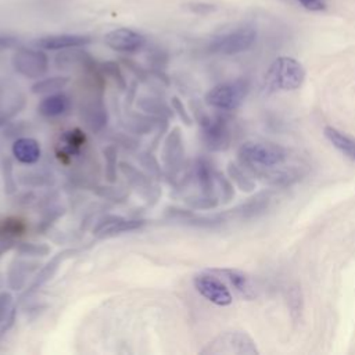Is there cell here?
Instances as JSON below:
<instances>
[{
    "instance_id": "obj_24",
    "label": "cell",
    "mask_w": 355,
    "mask_h": 355,
    "mask_svg": "<svg viewBox=\"0 0 355 355\" xmlns=\"http://www.w3.org/2000/svg\"><path fill=\"white\" fill-rule=\"evenodd\" d=\"M18 251L21 254H28V255H46L50 248L44 244H32V243H25V244H21L18 247Z\"/></svg>"
},
{
    "instance_id": "obj_27",
    "label": "cell",
    "mask_w": 355,
    "mask_h": 355,
    "mask_svg": "<svg viewBox=\"0 0 355 355\" xmlns=\"http://www.w3.org/2000/svg\"><path fill=\"white\" fill-rule=\"evenodd\" d=\"M173 110L176 111V114L180 116V119L186 123V125H190L191 123V118L189 116V112L186 111V108L183 107L182 101L178 98V97H172V101H171Z\"/></svg>"
},
{
    "instance_id": "obj_19",
    "label": "cell",
    "mask_w": 355,
    "mask_h": 355,
    "mask_svg": "<svg viewBox=\"0 0 355 355\" xmlns=\"http://www.w3.org/2000/svg\"><path fill=\"white\" fill-rule=\"evenodd\" d=\"M90 60L89 54L79 47H71L65 50H60L55 55V65L58 68H73L79 65H85Z\"/></svg>"
},
{
    "instance_id": "obj_16",
    "label": "cell",
    "mask_w": 355,
    "mask_h": 355,
    "mask_svg": "<svg viewBox=\"0 0 355 355\" xmlns=\"http://www.w3.org/2000/svg\"><path fill=\"white\" fill-rule=\"evenodd\" d=\"M324 136L327 140L347 158L355 161V137L338 130L337 128L333 126H326L324 128Z\"/></svg>"
},
{
    "instance_id": "obj_18",
    "label": "cell",
    "mask_w": 355,
    "mask_h": 355,
    "mask_svg": "<svg viewBox=\"0 0 355 355\" xmlns=\"http://www.w3.org/2000/svg\"><path fill=\"white\" fill-rule=\"evenodd\" d=\"M75 252H76L75 250H71V248H69V250H64V251L58 252L57 255H54V257L51 258V261L47 262L46 266H43V269L37 273L35 282H33L32 286H31V290H35L37 286H42V284H44L46 282H49V280L54 276V273L57 272L58 266H60L67 258L72 257Z\"/></svg>"
},
{
    "instance_id": "obj_6",
    "label": "cell",
    "mask_w": 355,
    "mask_h": 355,
    "mask_svg": "<svg viewBox=\"0 0 355 355\" xmlns=\"http://www.w3.org/2000/svg\"><path fill=\"white\" fill-rule=\"evenodd\" d=\"M202 140L205 146L212 151L226 150L233 139L230 122L222 115H205L200 118Z\"/></svg>"
},
{
    "instance_id": "obj_26",
    "label": "cell",
    "mask_w": 355,
    "mask_h": 355,
    "mask_svg": "<svg viewBox=\"0 0 355 355\" xmlns=\"http://www.w3.org/2000/svg\"><path fill=\"white\" fill-rule=\"evenodd\" d=\"M11 304H12V295L8 291L0 293V323L7 319Z\"/></svg>"
},
{
    "instance_id": "obj_5",
    "label": "cell",
    "mask_w": 355,
    "mask_h": 355,
    "mask_svg": "<svg viewBox=\"0 0 355 355\" xmlns=\"http://www.w3.org/2000/svg\"><path fill=\"white\" fill-rule=\"evenodd\" d=\"M248 94V83L244 80L225 82L214 86L205 94V103L220 111L239 108Z\"/></svg>"
},
{
    "instance_id": "obj_15",
    "label": "cell",
    "mask_w": 355,
    "mask_h": 355,
    "mask_svg": "<svg viewBox=\"0 0 355 355\" xmlns=\"http://www.w3.org/2000/svg\"><path fill=\"white\" fill-rule=\"evenodd\" d=\"M71 108V100L64 93H53L44 97L37 105V111L47 118L64 115Z\"/></svg>"
},
{
    "instance_id": "obj_22",
    "label": "cell",
    "mask_w": 355,
    "mask_h": 355,
    "mask_svg": "<svg viewBox=\"0 0 355 355\" xmlns=\"http://www.w3.org/2000/svg\"><path fill=\"white\" fill-rule=\"evenodd\" d=\"M85 119H86V125L92 129V130H100L105 123H107V112L105 108L103 107L101 103L97 104H92L89 107L85 108Z\"/></svg>"
},
{
    "instance_id": "obj_1",
    "label": "cell",
    "mask_w": 355,
    "mask_h": 355,
    "mask_svg": "<svg viewBox=\"0 0 355 355\" xmlns=\"http://www.w3.org/2000/svg\"><path fill=\"white\" fill-rule=\"evenodd\" d=\"M239 162L254 178L273 187L293 186L309 171L302 157L282 144L266 140H251L241 144Z\"/></svg>"
},
{
    "instance_id": "obj_7",
    "label": "cell",
    "mask_w": 355,
    "mask_h": 355,
    "mask_svg": "<svg viewBox=\"0 0 355 355\" xmlns=\"http://www.w3.org/2000/svg\"><path fill=\"white\" fill-rule=\"evenodd\" d=\"M11 64L14 69L29 79L42 78L49 69V58L42 50L19 47L14 51Z\"/></svg>"
},
{
    "instance_id": "obj_10",
    "label": "cell",
    "mask_w": 355,
    "mask_h": 355,
    "mask_svg": "<svg viewBox=\"0 0 355 355\" xmlns=\"http://www.w3.org/2000/svg\"><path fill=\"white\" fill-rule=\"evenodd\" d=\"M209 272L223 277L237 291V294L245 300H255L259 295V287L257 282L252 279V276H250L243 270L222 268V269H211Z\"/></svg>"
},
{
    "instance_id": "obj_13",
    "label": "cell",
    "mask_w": 355,
    "mask_h": 355,
    "mask_svg": "<svg viewBox=\"0 0 355 355\" xmlns=\"http://www.w3.org/2000/svg\"><path fill=\"white\" fill-rule=\"evenodd\" d=\"M144 223H146L144 220H137V219L130 220L121 216H108L96 226L94 234L98 237H110L123 232H132V230L140 229Z\"/></svg>"
},
{
    "instance_id": "obj_17",
    "label": "cell",
    "mask_w": 355,
    "mask_h": 355,
    "mask_svg": "<svg viewBox=\"0 0 355 355\" xmlns=\"http://www.w3.org/2000/svg\"><path fill=\"white\" fill-rule=\"evenodd\" d=\"M165 153H164V158L168 164L169 168H179L182 158H183V146H182V137L179 133V129L175 128L171 135L166 139L165 143Z\"/></svg>"
},
{
    "instance_id": "obj_20",
    "label": "cell",
    "mask_w": 355,
    "mask_h": 355,
    "mask_svg": "<svg viewBox=\"0 0 355 355\" xmlns=\"http://www.w3.org/2000/svg\"><path fill=\"white\" fill-rule=\"evenodd\" d=\"M69 82L68 76H51L37 80L32 85V93L33 94H53L58 90L64 89Z\"/></svg>"
},
{
    "instance_id": "obj_8",
    "label": "cell",
    "mask_w": 355,
    "mask_h": 355,
    "mask_svg": "<svg viewBox=\"0 0 355 355\" xmlns=\"http://www.w3.org/2000/svg\"><path fill=\"white\" fill-rule=\"evenodd\" d=\"M193 283L196 290L215 305L226 306L233 301L229 287L218 276L211 273H200L194 277Z\"/></svg>"
},
{
    "instance_id": "obj_4",
    "label": "cell",
    "mask_w": 355,
    "mask_h": 355,
    "mask_svg": "<svg viewBox=\"0 0 355 355\" xmlns=\"http://www.w3.org/2000/svg\"><path fill=\"white\" fill-rule=\"evenodd\" d=\"M257 39V32L251 26H240L229 32L214 36L208 43V51L212 54L233 55L248 50Z\"/></svg>"
},
{
    "instance_id": "obj_11",
    "label": "cell",
    "mask_w": 355,
    "mask_h": 355,
    "mask_svg": "<svg viewBox=\"0 0 355 355\" xmlns=\"http://www.w3.org/2000/svg\"><path fill=\"white\" fill-rule=\"evenodd\" d=\"M92 43V37L86 35H72V33H62V35H47L39 37L35 44L43 50H65L71 47H82Z\"/></svg>"
},
{
    "instance_id": "obj_9",
    "label": "cell",
    "mask_w": 355,
    "mask_h": 355,
    "mask_svg": "<svg viewBox=\"0 0 355 355\" xmlns=\"http://www.w3.org/2000/svg\"><path fill=\"white\" fill-rule=\"evenodd\" d=\"M104 43L114 51L136 53L144 47L146 37L130 28H118L105 33Z\"/></svg>"
},
{
    "instance_id": "obj_30",
    "label": "cell",
    "mask_w": 355,
    "mask_h": 355,
    "mask_svg": "<svg viewBox=\"0 0 355 355\" xmlns=\"http://www.w3.org/2000/svg\"><path fill=\"white\" fill-rule=\"evenodd\" d=\"M17 39L12 36H7V35H1L0 33V50L3 49H10L12 46H15Z\"/></svg>"
},
{
    "instance_id": "obj_21",
    "label": "cell",
    "mask_w": 355,
    "mask_h": 355,
    "mask_svg": "<svg viewBox=\"0 0 355 355\" xmlns=\"http://www.w3.org/2000/svg\"><path fill=\"white\" fill-rule=\"evenodd\" d=\"M227 172H229L230 179L239 186L240 190L251 191L254 189V186H255V182L252 180L254 176L240 162L239 164L230 162L229 168H227Z\"/></svg>"
},
{
    "instance_id": "obj_3",
    "label": "cell",
    "mask_w": 355,
    "mask_h": 355,
    "mask_svg": "<svg viewBox=\"0 0 355 355\" xmlns=\"http://www.w3.org/2000/svg\"><path fill=\"white\" fill-rule=\"evenodd\" d=\"M200 354L215 355V354H230V355H257L258 349L255 341L240 330L223 331L211 340Z\"/></svg>"
},
{
    "instance_id": "obj_12",
    "label": "cell",
    "mask_w": 355,
    "mask_h": 355,
    "mask_svg": "<svg viewBox=\"0 0 355 355\" xmlns=\"http://www.w3.org/2000/svg\"><path fill=\"white\" fill-rule=\"evenodd\" d=\"M273 200H275L273 191H270V190L261 191V193L255 194L254 197H251L244 204L232 209L230 214L233 216H237L241 219H250V218H254V216H258V215H262L263 212H266L270 208Z\"/></svg>"
},
{
    "instance_id": "obj_25",
    "label": "cell",
    "mask_w": 355,
    "mask_h": 355,
    "mask_svg": "<svg viewBox=\"0 0 355 355\" xmlns=\"http://www.w3.org/2000/svg\"><path fill=\"white\" fill-rule=\"evenodd\" d=\"M288 306L293 313H300L301 306H302V297H301V290L298 287L290 288L288 293Z\"/></svg>"
},
{
    "instance_id": "obj_29",
    "label": "cell",
    "mask_w": 355,
    "mask_h": 355,
    "mask_svg": "<svg viewBox=\"0 0 355 355\" xmlns=\"http://www.w3.org/2000/svg\"><path fill=\"white\" fill-rule=\"evenodd\" d=\"M306 10L311 11H322L326 8V3L323 0H298Z\"/></svg>"
},
{
    "instance_id": "obj_28",
    "label": "cell",
    "mask_w": 355,
    "mask_h": 355,
    "mask_svg": "<svg viewBox=\"0 0 355 355\" xmlns=\"http://www.w3.org/2000/svg\"><path fill=\"white\" fill-rule=\"evenodd\" d=\"M116 67H118V65H115L114 62L104 64V69L108 72V75H111L112 79L118 80L119 85L123 87V86H125V80H123V78H122V75H121V72H119V69H118Z\"/></svg>"
},
{
    "instance_id": "obj_2",
    "label": "cell",
    "mask_w": 355,
    "mask_h": 355,
    "mask_svg": "<svg viewBox=\"0 0 355 355\" xmlns=\"http://www.w3.org/2000/svg\"><path fill=\"white\" fill-rule=\"evenodd\" d=\"M304 79L305 69L300 61L291 57H279L270 64L265 75V90L291 92L298 89Z\"/></svg>"
},
{
    "instance_id": "obj_14",
    "label": "cell",
    "mask_w": 355,
    "mask_h": 355,
    "mask_svg": "<svg viewBox=\"0 0 355 355\" xmlns=\"http://www.w3.org/2000/svg\"><path fill=\"white\" fill-rule=\"evenodd\" d=\"M42 154L40 144L32 137H19L12 144V155L17 161L31 165L39 161Z\"/></svg>"
},
{
    "instance_id": "obj_23",
    "label": "cell",
    "mask_w": 355,
    "mask_h": 355,
    "mask_svg": "<svg viewBox=\"0 0 355 355\" xmlns=\"http://www.w3.org/2000/svg\"><path fill=\"white\" fill-rule=\"evenodd\" d=\"M104 158L107 162L105 176L110 182H115L116 179V150L112 146L104 148Z\"/></svg>"
}]
</instances>
